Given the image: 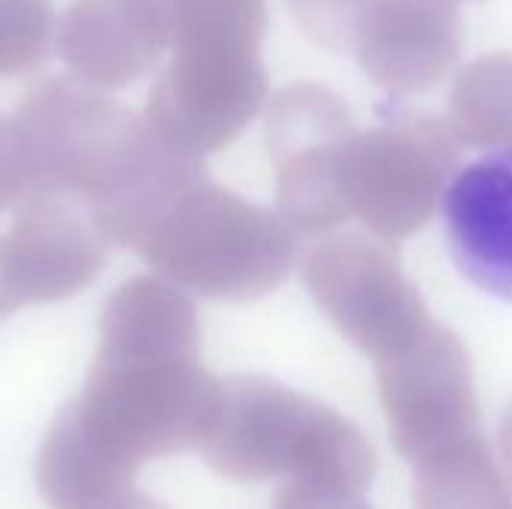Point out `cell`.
Masks as SVG:
<instances>
[{
    "label": "cell",
    "instance_id": "cell-1",
    "mask_svg": "<svg viewBox=\"0 0 512 509\" xmlns=\"http://www.w3.org/2000/svg\"><path fill=\"white\" fill-rule=\"evenodd\" d=\"M441 216L459 273L483 294L512 303V147L462 165L444 189Z\"/></svg>",
    "mask_w": 512,
    "mask_h": 509
}]
</instances>
